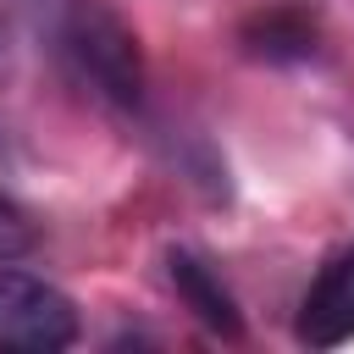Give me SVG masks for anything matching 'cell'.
<instances>
[{
    "instance_id": "6da1fadb",
    "label": "cell",
    "mask_w": 354,
    "mask_h": 354,
    "mask_svg": "<svg viewBox=\"0 0 354 354\" xmlns=\"http://www.w3.org/2000/svg\"><path fill=\"white\" fill-rule=\"evenodd\" d=\"M22 17L72 88L116 111H133L144 100L138 39L105 0H22Z\"/></svg>"
},
{
    "instance_id": "7a4b0ae2",
    "label": "cell",
    "mask_w": 354,
    "mask_h": 354,
    "mask_svg": "<svg viewBox=\"0 0 354 354\" xmlns=\"http://www.w3.org/2000/svg\"><path fill=\"white\" fill-rule=\"evenodd\" d=\"M77 343V304L33 271L0 266V348L6 354H55Z\"/></svg>"
},
{
    "instance_id": "3957f363",
    "label": "cell",
    "mask_w": 354,
    "mask_h": 354,
    "mask_svg": "<svg viewBox=\"0 0 354 354\" xmlns=\"http://www.w3.org/2000/svg\"><path fill=\"white\" fill-rule=\"evenodd\" d=\"M293 337L304 348H337L354 337V243L326 254V266L304 288L299 315H293Z\"/></svg>"
},
{
    "instance_id": "277c9868",
    "label": "cell",
    "mask_w": 354,
    "mask_h": 354,
    "mask_svg": "<svg viewBox=\"0 0 354 354\" xmlns=\"http://www.w3.org/2000/svg\"><path fill=\"white\" fill-rule=\"evenodd\" d=\"M166 271H171V288H177V299L216 332V337H238L243 332V321H238V304H232V293L221 288V277L194 254V249H171L166 254Z\"/></svg>"
},
{
    "instance_id": "5b68a950",
    "label": "cell",
    "mask_w": 354,
    "mask_h": 354,
    "mask_svg": "<svg viewBox=\"0 0 354 354\" xmlns=\"http://www.w3.org/2000/svg\"><path fill=\"white\" fill-rule=\"evenodd\" d=\"M243 39H249L254 55H271V61H288V55H310V50H315L310 22L293 17V11H271V17H260Z\"/></svg>"
},
{
    "instance_id": "8992f818",
    "label": "cell",
    "mask_w": 354,
    "mask_h": 354,
    "mask_svg": "<svg viewBox=\"0 0 354 354\" xmlns=\"http://www.w3.org/2000/svg\"><path fill=\"white\" fill-rule=\"evenodd\" d=\"M33 243H39V232H33V216H28L17 199H6V194H0V266L22 260Z\"/></svg>"
}]
</instances>
